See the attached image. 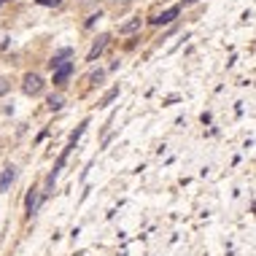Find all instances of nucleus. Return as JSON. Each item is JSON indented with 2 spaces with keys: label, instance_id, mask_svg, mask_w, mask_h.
<instances>
[{
  "label": "nucleus",
  "instance_id": "f257e3e1",
  "mask_svg": "<svg viewBox=\"0 0 256 256\" xmlns=\"http://www.w3.org/2000/svg\"><path fill=\"white\" fill-rule=\"evenodd\" d=\"M22 92L27 98H38V94L44 92V78H40L38 73H27L22 78Z\"/></svg>",
  "mask_w": 256,
  "mask_h": 256
},
{
  "label": "nucleus",
  "instance_id": "f03ea898",
  "mask_svg": "<svg viewBox=\"0 0 256 256\" xmlns=\"http://www.w3.org/2000/svg\"><path fill=\"white\" fill-rule=\"evenodd\" d=\"M40 202H44V192H38V189H30V192H27V200H24L27 216H36L38 208H40Z\"/></svg>",
  "mask_w": 256,
  "mask_h": 256
},
{
  "label": "nucleus",
  "instance_id": "7ed1b4c3",
  "mask_svg": "<svg viewBox=\"0 0 256 256\" xmlns=\"http://www.w3.org/2000/svg\"><path fill=\"white\" fill-rule=\"evenodd\" d=\"M70 73H73V62H62L60 68H54V84L65 86L68 78H70Z\"/></svg>",
  "mask_w": 256,
  "mask_h": 256
},
{
  "label": "nucleus",
  "instance_id": "20e7f679",
  "mask_svg": "<svg viewBox=\"0 0 256 256\" xmlns=\"http://www.w3.org/2000/svg\"><path fill=\"white\" fill-rule=\"evenodd\" d=\"M16 181V168L14 164H8L3 172H0V192H8V186Z\"/></svg>",
  "mask_w": 256,
  "mask_h": 256
},
{
  "label": "nucleus",
  "instance_id": "39448f33",
  "mask_svg": "<svg viewBox=\"0 0 256 256\" xmlns=\"http://www.w3.org/2000/svg\"><path fill=\"white\" fill-rule=\"evenodd\" d=\"M178 11H181V8H178V6H172V8L162 11V14H159V16H156V19H151V22H154V24H170L172 19L178 16Z\"/></svg>",
  "mask_w": 256,
  "mask_h": 256
},
{
  "label": "nucleus",
  "instance_id": "423d86ee",
  "mask_svg": "<svg viewBox=\"0 0 256 256\" xmlns=\"http://www.w3.org/2000/svg\"><path fill=\"white\" fill-rule=\"evenodd\" d=\"M106 44H108V36H100V38H98V44L92 46V52L86 54V62H94V60H98L100 54H102V49H106Z\"/></svg>",
  "mask_w": 256,
  "mask_h": 256
},
{
  "label": "nucleus",
  "instance_id": "0eeeda50",
  "mask_svg": "<svg viewBox=\"0 0 256 256\" xmlns=\"http://www.w3.org/2000/svg\"><path fill=\"white\" fill-rule=\"evenodd\" d=\"M70 54H73V49H60V52H57V54H54V57H52L49 68H52V70H54V68H60L62 62H65L68 57H70Z\"/></svg>",
  "mask_w": 256,
  "mask_h": 256
},
{
  "label": "nucleus",
  "instance_id": "6e6552de",
  "mask_svg": "<svg viewBox=\"0 0 256 256\" xmlns=\"http://www.w3.org/2000/svg\"><path fill=\"white\" fill-rule=\"evenodd\" d=\"M116 98H119V86H114V89H110V92H106V94H102V100H100V108L110 106V102H114Z\"/></svg>",
  "mask_w": 256,
  "mask_h": 256
},
{
  "label": "nucleus",
  "instance_id": "1a4fd4ad",
  "mask_svg": "<svg viewBox=\"0 0 256 256\" xmlns=\"http://www.w3.org/2000/svg\"><path fill=\"white\" fill-rule=\"evenodd\" d=\"M138 27H140V19H132V22H127L124 27H119V32H122V36H130V32H135Z\"/></svg>",
  "mask_w": 256,
  "mask_h": 256
},
{
  "label": "nucleus",
  "instance_id": "9d476101",
  "mask_svg": "<svg viewBox=\"0 0 256 256\" xmlns=\"http://www.w3.org/2000/svg\"><path fill=\"white\" fill-rule=\"evenodd\" d=\"M62 106H65V98H62V94H52L49 98V108L52 110H60Z\"/></svg>",
  "mask_w": 256,
  "mask_h": 256
},
{
  "label": "nucleus",
  "instance_id": "9b49d317",
  "mask_svg": "<svg viewBox=\"0 0 256 256\" xmlns=\"http://www.w3.org/2000/svg\"><path fill=\"white\" fill-rule=\"evenodd\" d=\"M8 89H11V81L6 78V76H0V94H6Z\"/></svg>",
  "mask_w": 256,
  "mask_h": 256
},
{
  "label": "nucleus",
  "instance_id": "f8f14e48",
  "mask_svg": "<svg viewBox=\"0 0 256 256\" xmlns=\"http://www.w3.org/2000/svg\"><path fill=\"white\" fill-rule=\"evenodd\" d=\"M184 3H186V6H192V3H197V0H184Z\"/></svg>",
  "mask_w": 256,
  "mask_h": 256
},
{
  "label": "nucleus",
  "instance_id": "ddd939ff",
  "mask_svg": "<svg viewBox=\"0 0 256 256\" xmlns=\"http://www.w3.org/2000/svg\"><path fill=\"white\" fill-rule=\"evenodd\" d=\"M0 8H3V0H0Z\"/></svg>",
  "mask_w": 256,
  "mask_h": 256
},
{
  "label": "nucleus",
  "instance_id": "4468645a",
  "mask_svg": "<svg viewBox=\"0 0 256 256\" xmlns=\"http://www.w3.org/2000/svg\"><path fill=\"white\" fill-rule=\"evenodd\" d=\"M57 3H60V0H57Z\"/></svg>",
  "mask_w": 256,
  "mask_h": 256
}]
</instances>
